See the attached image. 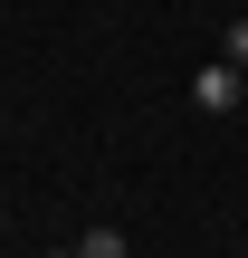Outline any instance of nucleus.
Returning <instances> with one entry per match:
<instances>
[{
	"mask_svg": "<svg viewBox=\"0 0 248 258\" xmlns=\"http://www.w3.org/2000/svg\"><path fill=\"white\" fill-rule=\"evenodd\" d=\"M239 96H248V77H239V67H229V57H210V67L191 77V105H201V115H229Z\"/></svg>",
	"mask_w": 248,
	"mask_h": 258,
	"instance_id": "1",
	"label": "nucleus"
},
{
	"mask_svg": "<svg viewBox=\"0 0 248 258\" xmlns=\"http://www.w3.org/2000/svg\"><path fill=\"white\" fill-rule=\"evenodd\" d=\"M76 258H134V249H124V230H115V220H96V230L76 239Z\"/></svg>",
	"mask_w": 248,
	"mask_h": 258,
	"instance_id": "2",
	"label": "nucleus"
},
{
	"mask_svg": "<svg viewBox=\"0 0 248 258\" xmlns=\"http://www.w3.org/2000/svg\"><path fill=\"white\" fill-rule=\"evenodd\" d=\"M220 57H229V67H248V19H229V29H220Z\"/></svg>",
	"mask_w": 248,
	"mask_h": 258,
	"instance_id": "3",
	"label": "nucleus"
},
{
	"mask_svg": "<svg viewBox=\"0 0 248 258\" xmlns=\"http://www.w3.org/2000/svg\"><path fill=\"white\" fill-rule=\"evenodd\" d=\"M48 258H76V249H48Z\"/></svg>",
	"mask_w": 248,
	"mask_h": 258,
	"instance_id": "4",
	"label": "nucleus"
},
{
	"mask_svg": "<svg viewBox=\"0 0 248 258\" xmlns=\"http://www.w3.org/2000/svg\"><path fill=\"white\" fill-rule=\"evenodd\" d=\"M239 77H248V67H239Z\"/></svg>",
	"mask_w": 248,
	"mask_h": 258,
	"instance_id": "5",
	"label": "nucleus"
}]
</instances>
